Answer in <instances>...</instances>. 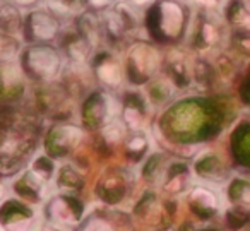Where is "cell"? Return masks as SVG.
Masks as SVG:
<instances>
[{"label": "cell", "instance_id": "1", "mask_svg": "<svg viewBox=\"0 0 250 231\" xmlns=\"http://www.w3.org/2000/svg\"><path fill=\"white\" fill-rule=\"evenodd\" d=\"M33 19V31L36 33L38 38H52L57 31V22L53 21L50 16L43 14V12H36L31 16Z\"/></svg>", "mask_w": 250, "mask_h": 231}, {"label": "cell", "instance_id": "2", "mask_svg": "<svg viewBox=\"0 0 250 231\" xmlns=\"http://www.w3.org/2000/svg\"><path fill=\"white\" fill-rule=\"evenodd\" d=\"M100 77L108 84H117L120 81V76H118V70L115 65H103L100 69Z\"/></svg>", "mask_w": 250, "mask_h": 231}, {"label": "cell", "instance_id": "3", "mask_svg": "<svg viewBox=\"0 0 250 231\" xmlns=\"http://www.w3.org/2000/svg\"><path fill=\"white\" fill-rule=\"evenodd\" d=\"M122 134H124V130H120V127H118L117 124H110V125H108L106 135L110 139H118V137H122Z\"/></svg>", "mask_w": 250, "mask_h": 231}, {"label": "cell", "instance_id": "4", "mask_svg": "<svg viewBox=\"0 0 250 231\" xmlns=\"http://www.w3.org/2000/svg\"><path fill=\"white\" fill-rule=\"evenodd\" d=\"M93 7H98V9H101V7H106V5H110L113 0H87Z\"/></svg>", "mask_w": 250, "mask_h": 231}, {"label": "cell", "instance_id": "5", "mask_svg": "<svg viewBox=\"0 0 250 231\" xmlns=\"http://www.w3.org/2000/svg\"><path fill=\"white\" fill-rule=\"evenodd\" d=\"M197 2L202 5H209V7H212V5L218 4V0H197Z\"/></svg>", "mask_w": 250, "mask_h": 231}, {"label": "cell", "instance_id": "6", "mask_svg": "<svg viewBox=\"0 0 250 231\" xmlns=\"http://www.w3.org/2000/svg\"><path fill=\"white\" fill-rule=\"evenodd\" d=\"M130 2H132L134 5H139V7H141V5H146L149 0H130Z\"/></svg>", "mask_w": 250, "mask_h": 231}]
</instances>
